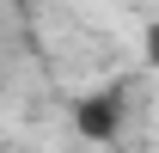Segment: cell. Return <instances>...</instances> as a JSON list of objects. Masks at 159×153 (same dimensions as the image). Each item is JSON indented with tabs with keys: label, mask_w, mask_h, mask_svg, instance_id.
I'll list each match as a JSON object with an SVG mask.
<instances>
[{
	"label": "cell",
	"mask_w": 159,
	"mask_h": 153,
	"mask_svg": "<svg viewBox=\"0 0 159 153\" xmlns=\"http://www.w3.org/2000/svg\"><path fill=\"white\" fill-rule=\"evenodd\" d=\"M147 67H159V19L147 25Z\"/></svg>",
	"instance_id": "7a4b0ae2"
},
{
	"label": "cell",
	"mask_w": 159,
	"mask_h": 153,
	"mask_svg": "<svg viewBox=\"0 0 159 153\" xmlns=\"http://www.w3.org/2000/svg\"><path fill=\"white\" fill-rule=\"evenodd\" d=\"M74 129L86 135V141H116V129H122V92H116V86L86 92L74 104Z\"/></svg>",
	"instance_id": "6da1fadb"
},
{
	"label": "cell",
	"mask_w": 159,
	"mask_h": 153,
	"mask_svg": "<svg viewBox=\"0 0 159 153\" xmlns=\"http://www.w3.org/2000/svg\"><path fill=\"white\" fill-rule=\"evenodd\" d=\"M12 6H25V0H12Z\"/></svg>",
	"instance_id": "3957f363"
}]
</instances>
